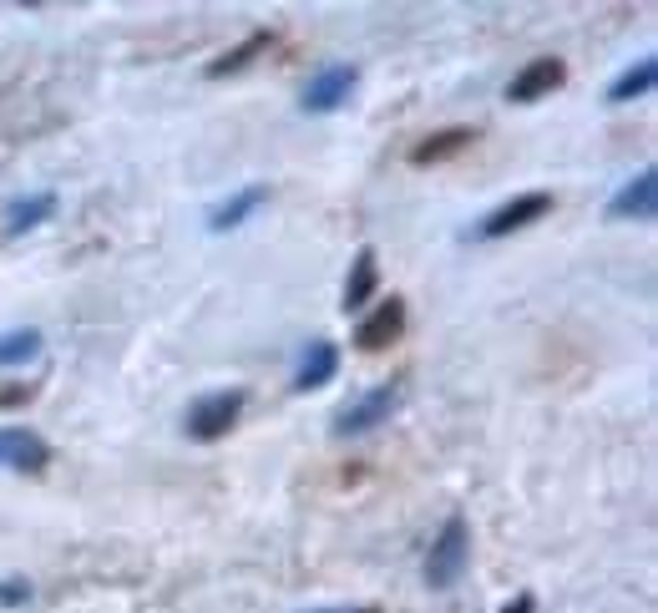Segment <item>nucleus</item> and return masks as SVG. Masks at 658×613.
<instances>
[{
    "label": "nucleus",
    "mask_w": 658,
    "mask_h": 613,
    "mask_svg": "<svg viewBox=\"0 0 658 613\" xmlns=\"http://www.w3.org/2000/svg\"><path fill=\"white\" fill-rule=\"evenodd\" d=\"M466 558H471V532H466V517H446L441 538L431 543V558H426V583H431V588H451V583L461 578Z\"/></svg>",
    "instance_id": "f257e3e1"
},
{
    "label": "nucleus",
    "mask_w": 658,
    "mask_h": 613,
    "mask_svg": "<svg viewBox=\"0 0 658 613\" xmlns=\"http://www.w3.org/2000/svg\"><path fill=\"white\" fill-rule=\"evenodd\" d=\"M238 411H243V391H213L188 411V436L193 441H218V436H228Z\"/></svg>",
    "instance_id": "f03ea898"
},
{
    "label": "nucleus",
    "mask_w": 658,
    "mask_h": 613,
    "mask_svg": "<svg viewBox=\"0 0 658 613\" xmlns=\"http://www.w3.org/2000/svg\"><path fill=\"white\" fill-rule=\"evenodd\" d=\"M547 208H552V193H522V198L502 203L497 213H486L476 223V239H502V234H512V228H527L532 218H542Z\"/></svg>",
    "instance_id": "7ed1b4c3"
},
{
    "label": "nucleus",
    "mask_w": 658,
    "mask_h": 613,
    "mask_svg": "<svg viewBox=\"0 0 658 613\" xmlns=\"http://www.w3.org/2000/svg\"><path fill=\"white\" fill-rule=\"evenodd\" d=\"M395 401H400V386H380V391L360 396L355 406H345V411L335 416V436H360V431H370V426L390 421Z\"/></svg>",
    "instance_id": "20e7f679"
},
{
    "label": "nucleus",
    "mask_w": 658,
    "mask_h": 613,
    "mask_svg": "<svg viewBox=\"0 0 658 613\" xmlns=\"http://www.w3.org/2000/svg\"><path fill=\"white\" fill-rule=\"evenodd\" d=\"M51 462V446L26 431V426H0V467H16V472H41Z\"/></svg>",
    "instance_id": "39448f33"
},
{
    "label": "nucleus",
    "mask_w": 658,
    "mask_h": 613,
    "mask_svg": "<svg viewBox=\"0 0 658 613\" xmlns=\"http://www.w3.org/2000/svg\"><path fill=\"white\" fill-rule=\"evenodd\" d=\"M562 76H567L562 56H537L532 66H522V71L512 76L507 97H512V102H537V97H552V92L562 87Z\"/></svg>",
    "instance_id": "423d86ee"
},
{
    "label": "nucleus",
    "mask_w": 658,
    "mask_h": 613,
    "mask_svg": "<svg viewBox=\"0 0 658 613\" xmlns=\"http://www.w3.org/2000/svg\"><path fill=\"white\" fill-rule=\"evenodd\" d=\"M355 92V66H329L304 87V112H335Z\"/></svg>",
    "instance_id": "0eeeda50"
},
{
    "label": "nucleus",
    "mask_w": 658,
    "mask_h": 613,
    "mask_svg": "<svg viewBox=\"0 0 658 613\" xmlns=\"http://www.w3.org/2000/svg\"><path fill=\"white\" fill-rule=\"evenodd\" d=\"M405 330V299H380V310L370 315V320H360V330H355V340H360V350H385L395 335Z\"/></svg>",
    "instance_id": "6e6552de"
},
{
    "label": "nucleus",
    "mask_w": 658,
    "mask_h": 613,
    "mask_svg": "<svg viewBox=\"0 0 658 613\" xmlns=\"http://www.w3.org/2000/svg\"><path fill=\"white\" fill-rule=\"evenodd\" d=\"M335 370H340V350L329 345V340H314V345L304 350V360H299L294 391H319L324 380H335Z\"/></svg>",
    "instance_id": "1a4fd4ad"
},
{
    "label": "nucleus",
    "mask_w": 658,
    "mask_h": 613,
    "mask_svg": "<svg viewBox=\"0 0 658 613\" xmlns=\"http://www.w3.org/2000/svg\"><path fill=\"white\" fill-rule=\"evenodd\" d=\"M375 284H380V269H375V249H360L355 254V269H350V279H345V315H355V310H365V304L375 299Z\"/></svg>",
    "instance_id": "9d476101"
},
{
    "label": "nucleus",
    "mask_w": 658,
    "mask_h": 613,
    "mask_svg": "<svg viewBox=\"0 0 658 613\" xmlns=\"http://www.w3.org/2000/svg\"><path fill=\"white\" fill-rule=\"evenodd\" d=\"M653 198H658V178H653V173H638V178L608 203V218H648V213H653Z\"/></svg>",
    "instance_id": "9b49d317"
},
{
    "label": "nucleus",
    "mask_w": 658,
    "mask_h": 613,
    "mask_svg": "<svg viewBox=\"0 0 658 613\" xmlns=\"http://www.w3.org/2000/svg\"><path fill=\"white\" fill-rule=\"evenodd\" d=\"M471 127H446V132H436V137H426V142H416V152H410V163L416 168H426V163H446V158H456L461 147H471Z\"/></svg>",
    "instance_id": "f8f14e48"
},
{
    "label": "nucleus",
    "mask_w": 658,
    "mask_h": 613,
    "mask_svg": "<svg viewBox=\"0 0 658 613\" xmlns=\"http://www.w3.org/2000/svg\"><path fill=\"white\" fill-rule=\"evenodd\" d=\"M269 198V188H243V193H233L223 208H213V218H208V228H213V234H223V228H238L243 218H249L259 203Z\"/></svg>",
    "instance_id": "ddd939ff"
},
{
    "label": "nucleus",
    "mask_w": 658,
    "mask_h": 613,
    "mask_svg": "<svg viewBox=\"0 0 658 613\" xmlns=\"http://www.w3.org/2000/svg\"><path fill=\"white\" fill-rule=\"evenodd\" d=\"M653 76H658V66H653V56H643L638 66H628L618 82H613V92H608V102H633V97H643L648 87H653Z\"/></svg>",
    "instance_id": "4468645a"
},
{
    "label": "nucleus",
    "mask_w": 658,
    "mask_h": 613,
    "mask_svg": "<svg viewBox=\"0 0 658 613\" xmlns=\"http://www.w3.org/2000/svg\"><path fill=\"white\" fill-rule=\"evenodd\" d=\"M269 41H274L269 31H254V36L243 41V46H233V51H228L223 61H213V66H208V76H228V71H238V66H249V61H254V56H259V51H264Z\"/></svg>",
    "instance_id": "2eb2a0df"
},
{
    "label": "nucleus",
    "mask_w": 658,
    "mask_h": 613,
    "mask_svg": "<svg viewBox=\"0 0 658 613\" xmlns=\"http://www.w3.org/2000/svg\"><path fill=\"white\" fill-rule=\"evenodd\" d=\"M41 350V335L36 330H16V335H0V365H26L31 355Z\"/></svg>",
    "instance_id": "dca6fc26"
},
{
    "label": "nucleus",
    "mask_w": 658,
    "mask_h": 613,
    "mask_svg": "<svg viewBox=\"0 0 658 613\" xmlns=\"http://www.w3.org/2000/svg\"><path fill=\"white\" fill-rule=\"evenodd\" d=\"M51 208H56L51 193H41V198H31V203H11V234H21V228H36Z\"/></svg>",
    "instance_id": "f3484780"
},
{
    "label": "nucleus",
    "mask_w": 658,
    "mask_h": 613,
    "mask_svg": "<svg viewBox=\"0 0 658 613\" xmlns=\"http://www.w3.org/2000/svg\"><path fill=\"white\" fill-rule=\"evenodd\" d=\"M532 608H537V603H532V593H517V598H512L502 613H532Z\"/></svg>",
    "instance_id": "a211bd4d"
},
{
    "label": "nucleus",
    "mask_w": 658,
    "mask_h": 613,
    "mask_svg": "<svg viewBox=\"0 0 658 613\" xmlns=\"http://www.w3.org/2000/svg\"><path fill=\"white\" fill-rule=\"evenodd\" d=\"M314 613H375V608H314Z\"/></svg>",
    "instance_id": "6ab92c4d"
}]
</instances>
